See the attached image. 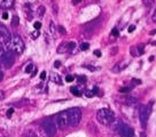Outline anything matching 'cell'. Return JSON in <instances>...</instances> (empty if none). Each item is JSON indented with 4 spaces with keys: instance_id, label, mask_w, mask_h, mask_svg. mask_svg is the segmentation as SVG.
Instances as JSON below:
<instances>
[{
    "instance_id": "cell-14",
    "label": "cell",
    "mask_w": 156,
    "mask_h": 137,
    "mask_svg": "<svg viewBox=\"0 0 156 137\" xmlns=\"http://www.w3.org/2000/svg\"><path fill=\"white\" fill-rule=\"evenodd\" d=\"M70 92H71V94L75 95V96H82V92H80L77 87H71V88H70Z\"/></svg>"
},
{
    "instance_id": "cell-18",
    "label": "cell",
    "mask_w": 156,
    "mask_h": 137,
    "mask_svg": "<svg viewBox=\"0 0 156 137\" xmlns=\"http://www.w3.org/2000/svg\"><path fill=\"white\" fill-rule=\"evenodd\" d=\"M12 24L14 25V26L20 25V18L17 17V16H14V17H13V20H12Z\"/></svg>"
},
{
    "instance_id": "cell-33",
    "label": "cell",
    "mask_w": 156,
    "mask_h": 137,
    "mask_svg": "<svg viewBox=\"0 0 156 137\" xmlns=\"http://www.w3.org/2000/svg\"><path fill=\"white\" fill-rule=\"evenodd\" d=\"M134 30H136V25H130V26H129V32H130V33H132Z\"/></svg>"
},
{
    "instance_id": "cell-36",
    "label": "cell",
    "mask_w": 156,
    "mask_h": 137,
    "mask_svg": "<svg viewBox=\"0 0 156 137\" xmlns=\"http://www.w3.org/2000/svg\"><path fill=\"white\" fill-rule=\"evenodd\" d=\"M151 20H153V22H154V23H156V9H155V12L153 13V16H151Z\"/></svg>"
},
{
    "instance_id": "cell-32",
    "label": "cell",
    "mask_w": 156,
    "mask_h": 137,
    "mask_svg": "<svg viewBox=\"0 0 156 137\" xmlns=\"http://www.w3.org/2000/svg\"><path fill=\"white\" fill-rule=\"evenodd\" d=\"M112 35H115V37H118V30H117L116 28H115V29H112Z\"/></svg>"
},
{
    "instance_id": "cell-22",
    "label": "cell",
    "mask_w": 156,
    "mask_h": 137,
    "mask_svg": "<svg viewBox=\"0 0 156 137\" xmlns=\"http://www.w3.org/2000/svg\"><path fill=\"white\" fill-rule=\"evenodd\" d=\"M39 37V30H36V31H34L32 33H31V38L32 39H37Z\"/></svg>"
},
{
    "instance_id": "cell-2",
    "label": "cell",
    "mask_w": 156,
    "mask_h": 137,
    "mask_svg": "<svg viewBox=\"0 0 156 137\" xmlns=\"http://www.w3.org/2000/svg\"><path fill=\"white\" fill-rule=\"evenodd\" d=\"M98 121L103 126H109L115 121L114 112L109 109H100L97 113Z\"/></svg>"
},
{
    "instance_id": "cell-35",
    "label": "cell",
    "mask_w": 156,
    "mask_h": 137,
    "mask_svg": "<svg viewBox=\"0 0 156 137\" xmlns=\"http://www.w3.org/2000/svg\"><path fill=\"white\" fill-rule=\"evenodd\" d=\"M94 55H95L97 57H101V52H100V50H94Z\"/></svg>"
},
{
    "instance_id": "cell-15",
    "label": "cell",
    "mask_w": 156,
    "mask_h": 137,
    "mask_svg": "<svg viewBox=\"0 0 156 137\" xmlns=\"http://www.w3.org/2000/svg\"><path fill=\"white\" fill-rule=\"evenodd\" d=\"M136 49H138V56H141V55L144 54V52H145V46L142 44L138 45V46H136Z\"/></svg>"
},
{
    "instance_id": "cell-17",
    "label": "cell",
    "mask_w": 156,
    "mask_h": 137,
    "mask_svg": "<svg viewBox=\"0 0 156 137\" xmlns=\"http://www.w3.org/2000/svg\"><path fill=\"white\" fill-rule=\"evenodd\" d=\"M86 80H87V78H86L85 75H79V77H77V81L79 83H85Z\"/></svg>"
},
{
    "instance_id": "cell-9",
    "label": "cell",
    "mask_w": 156,
    "mask_h": 137,
    "mask_svg": "<svg viewBox=\"0 0 156 137\" xmlns=\"http://www.w3.org/2000/svg\"><path fill=\"white\" fill-rule=\"evenodd\" d=\"M10 37L12 35H10V32L8 31V29L5 25H0V42L5 45L10 39Z\"/></svg>"
},
{
    "instance_id": "cell-8",
    "label": "cell",
    "mask_w": 156,
    "mask_h": 137,
    "mask_svg": "<svg viewBox=\"0 0 156 137\" xmlns=\"http://www.w3.org/2000/svg\"><path fill=\"white\" fill-rule=\"evenodd\" d=\"M117 130H118V134L122 137H133V135H134L133 128H131L130 126H127V125H123V123H121L118 126Z\"/></svg>"
},
{
    "instance_id": "cell-44",
    "label": "cell",
    "mask_w": 156,
    "mask_h": 137,
    "mask_svg": "<svg viewBox=\"0 0 156 137\" xmlns=\"http://www.w3.org/2000/svg\"><path fill=\"white\" fill-rule=\"evenodd\" d=\"M156 33V30H154V31H151V34L153 35V34H155Z\"/></svg>"
},
{
    "instance_id": "cell-42",
    "label": "cell",
    "mask_w": 156,
    "mask_h": 137,
    "mask_svg": "<svg viewBox=\"0 0 156 137\" xmlns=\"http://www.w3.org/2000/svg\"><path fill=\"white\" fill-rule=\"evenodd\" d=\"M0 137H8L6 134H2V132H0Z\"/></svg>"
},
{
    "instance_id": "cell-12",
    "label": "cell",
    "mask_w": 156,
    "mask_h": 137,
    "mask_svg": "<svg viewBox=\"0 0 156 137\" xmlns=\"http://www.w3.org/2000/svg\"><path fill=\"white\" fill-rule=\"evenodd\" d=\"M52 81L55 83H58V85H62V79H61V77H60L58 73L52 74Z\"/></svg>"
},
{
    "instance_id": "cell-27",
    "label": "cell",
    "mask_w": 156,
    "mask_h": 137,
    "mask_svg": "<svg viewBox=\"0 0 156 137\" xmlns=\"http://www.w3.org/2000/svg\"><path fill=\"white\" fill-rule=\"evenodd\" d=\"M4 55H5V50H4V48H2V47H0V62L2 61Z\"/></svg>"
},
{
    "instance_id": "cell-41",
    "label": "cell",
    "mask_w": 156,
    "mask_h": 137,
    "mask_svg": "<svg viewBox=\"0 0 156 137\" xmlns=\"http://www.w3.org/2000/svg\"><path fill=\"white\" fill-rule=\"evenodd\" d=\"M2 77H4V74H2V71H1V68H0V80H2Z\"/></svg>"
},
{
    "instance_id": "cell-4",
    "label": "cell",
    "mask_w": 156,
    "mask_h": 137,
    "mask_svg": "<svg viewBox=\"0 0 156 137\" xmlns=\"http://www.w3.org/2000/svg\"><path fill=\"white\" fill-rule=\"evenodd\" d=\"M69 115V121H70V126H77L80 122L82 119V111L78 108H73L67 110Z\"/></svg>"
},
{
    "instance_id": "cell-40",
    "label": "cell",
    "mask_w": 156,
    "mask_h": 137,
    "mask_svg": "<svg viewBox=\"0 0 156 137\" xmlns=\"http://www.w3.org/2000/svg\"><path fill=\"white\" fill-rule=\"evenodd\" d=\"M82 0H73V5H77V4H79Z\"/></svg>"
},
{
    "instance_id": "cell-13",
    "label": "cell",
    "mask_w": 156,
    "mask_h": 137,
    "mask_svg": "<svg viewBox=\"0 0 156 137\" xmlns=\"http://www.w3.org/2000/svg\"><path fill=\"white\" fill-rule=\"evenodd\" d=\"M66 52H69V47H68V44H61L58 46V53H66Z\"/></svg>"
},
{
    "instance_id": "cell-38",
    "label": "cell",
    "mask_w": 156,
    "mask_h": 137,
    "mask_svg": "<svg viewBox=\"0 0 156 137\" xmlns=\"http://www.w3.org/2000/svg\"><path fill=\"white\" fill-rule=\"evenodd\" d=\"M13 112H14V110H13V109H9L8 112H7V117H10V115L13 114Z\"/></svg>"
},
{
    "instance_id": "cell-11",
    "label": "cell",
    "mask_w": 156,
    "mask_h": 137,
    "mask_svg": "<svg viewBox=\"0 0 156 137\" xmlns=\"http://www.w3.org/2000/svg\"><path fill=\"white\" fill-rule=\"evenodd\" d=\"M15 4V0H0V8L2 9H9Z\"/></svg>"
},
{
    "instance_id": "cell-3",
    "label": "cell",
    "mask_w": 156,
    "mask_h": 137,
    "mask_svg": "<svg viewBox=\"0 0 156 137\" xmlns=\"http://www.w3.org/2000/svg\"><path fill=\"white\" fill-rule=\"evenodd\" d=\"M151 108H153V102H151L147 106L142 105L139 109V118H140V123H141L142 128L147 127V122H148V118L151 113Z\"/></svg>"
},
{
    "instance_id": "cell-16",
    "label": "cell",
    "mask_w": 156,
    "mask_h": 137,
    "mask_svg": "<svg viewBox=\"0 0 156 137\" xmlns=\"http://www.w3.org/2000/svg\"><path fill=\"white\" fill-rule=\"evenodd\" d=\"M45 10H46V9H45L44 6H40V7L38 8V12H37V13H38V16H40V17H41V16H44Z\"/></svg>"
},
{
    "instance_id": "cell-26",
    "label": "cell",
    "mask_w": 156,
    "mask_h": 137,
    "mask_svg": "<svg viewBox=\"0 0 156 137\" xmlns=\"http://www.w3.org/2000/svg\"><path fill=\"white\" fill-rule=\"evenodd\" d=\"M73 80H75V78H73V75H67V77H66V81H67V82H73Z\"/></svg>"
},
{
    "instance_id": "cell-5",
    "label": "cell",
    "mask_w": 156,
    "mask_h": 137,
    "mask_svg": "<svg viewBox=\"0 0 156 137\" xmlns=\"http://www.w3.org/2000/svg\"><path fill=\"white\" fill-rule=\"evenodd\" d=\"M41 126L44 128L45 132H46V135L48 137H54L55 136V134H56V125L54 123V121L52 119H45L43 123H41Z\"/></svg>"
},
{
    "instance_id": "cell-39",
    "label": "cell",
    "mask_w": 156,
    "mask_h": 137,
    "mask_svg": "<svg viewBox=\"0 0 156 137\" xmlns=\"http://www.w3.org/2000/svg\"><path fill=\"white\" fill-rule=\"evenodd\" d=\"M60 61H56V62H55V63H54V66H55V68H60Z\"/></svg>"
},
{
    "instance_id": "cell-24",
    "label": "cell",
    "mask_w": 156,
    "mask_h": 137,
    "mask_svg": "<svg viewBox=\"0 0 156 137\" xmlns=\"http://www.w3.org/2000/svg\"><path fill=\"white\" fill-rule=\"evenodd\" d=\"M85 95H86L87 97H93L95 94H94V92H93V89H92V90H86V92H85Z\"/></svg>"
},
{
    "instance_id": "cell-37",
    "label": "cell",
    "mask_w": 156,
    "mask_h": 137,
    "mask_svg": "<svg viewBox=\"0 0 156 137\" xmlns=\"http://www.w3.org/2000/svg\"><path fill=\"white\" fill-rule=\"evenodd\" d=\"M2 18H4V20H7V18H8V13H7V12H4V13H2Z\"/></svg>"
},
{
    "instance_id": "cell-45",
    "label": "cell",
    "mask_w": 156,
    "mask_h": 137,
    "mask_svg": "<svg viewBox=\"0 0 156 137\" xmlns=\"http://www.w3.org/2000/svg\"><path fill=\"white\" fill-rule=\"evenodd\" d=\"M141 137H146V134H145V135H144V134H141Z\"/></svg>"
},
{
    "instance_id": "cell-6",
    "label": "cell",
    "mask_w": 156,
    "mask_h": 137,
    "mask_svg": "<svg viewBox=\"0 0 156 137\" xmlns=\"http://www.w3.org/2000/svg\"><path fill=\"white\" fill-rule=\"evenodd\" d=\"M70 126V121H69V115L68 111H63V112H60L56 115V127L58 128H63Z\"/></svg>"
},
{
    "instance_id": "cell-19",
    "label": "cell",
    "mask_w": 156,
    "mask_h": 137,
    "mask_svg": "<svg viewBox=\"0 0 156 137\" xmlns=\"http://www.w3.org/2000/svg\"><path fill=\"white\" fill-rule=\"evenodd\" d=\"M90 48V45L87 42H82L80 44V50H87Z\"/></svg>"
},
{
    "instance_id": "cell-30",
    "label": "cell",
    "mask_w": 156,
    "mask_h": 137,
    "mask_svg": "<svg viewBox=\"0 0 156 137\" xmlns=\"http://www.w3.org/2000/svg\"><path fill=\"white\" fill-rule=\"evenodd\" d=\"M58 32H60L61 34H66V30H64L63 26H58Z\"/></svg>"
},
{
    "instance_id": "cell-25",
    "label": "cell",
    "mask_w": 156,
    "mask_h": 137,
    "mask_svg": "<svg viewBox=\"0 0 156 137\" xmlns=\"http://www.w3.org/2000/svg\"><path fill=\"white\" fill-rule=\"evenodd\" d=\"M68 47H69V52H71V50L75 49L76 44H75V42H68Z\"/></svg>"
},
{
    "instance_id": "cell-43",
    "label": "cell",
    "mask_w": 156,
    "mask_h": 137,
    "mask_svg": "<svg viewBox=\"0 0 156 137\" xmlns=\"http://www.w3.org/2000/svg\"><path fill=\"white\" fill-rule=\"evenodd\" d=\"M4 97H5V96H4V94L0 92V98H4Z\"/></svg>"
},
{
    "instance_id": "cell-10",
    "label": "cell",
    "mask_w": 156,
    "mask_h": 137,
    "mask_svg": "<svg viewBox=\"0 0 156 137\" xmlns=\"http://www.w3.org/2000/svg\"><path fill=\"white\" fill-rule=\"evenodd\" d=\"M127 65H129V62H126V61H122V62L117 63L116 65L112 68V71H114L115 73H118V72L123 71L125 68H127Z\"/></svg>"
},
{
    "instance_id": "cell-29",
    "label": "cell",
    "mask_w": 156,
    "mask_h": 137,
    "mask_svg": "<svg viewBox=\"0 0 156 137\" xmlns=\"http://www.w3.org/2000/svg\"><path fill=\"white\" fill-rule=\"evenodd\" d=\"M28 137H38V136H37V134H36L34 132L30 130V132H28Z\"/></svg>"
},
{
    "instance_id": "cell-21",
    "label": "cell",
    "mask_w": 156,
    "mask_h": 137,
    "mask_svg": "<svg viewBox=\"0 0 156 137\" xmlns=\"http://www.w3.org/2000/svg\"><path fill=\"white\" fill-rule=\"evenodd\" d=\"M32 68H34V64H29V65L25 68V73H31Z\"/></svg>"
},
{
    "instance_id": "cell-20",
    "label": "cell",
    "mask_w": 156,
    "mask_h": 137,
    "mask_svg": "<svg viewBox=\"0 0 156 137\" xmlns=\"http://www.w3.org/2000/svg\"><path fill=\"white\" fill-rule=\"evenodd\" d=\"M49 31H51V33L54 35V33H55V25H54L53 22L49 23Z\"/></svg>"
},
{
    "instance_id": "cell-1",
    "label": "cell",
    "mask_w": 156,
    "mask_h": 137,
    "mask_svg": "<svg viewBox=\"0 0 156 137\" xmlns=\"http://www.w3.org/2000/svg\"><path fill=\"white\" fill-rule=\"evenodd\" d=\"M5 46L7 50H12L16 55L22 54L23 50H24V42H23V40H22V38L20 37L19 34L12 35L10 39L5 44Z\"/></svg>"
},
{
    "instance_id": "cell-28",
    "label": "cell",
    "mask_w": 156,
    "mask_h": 137,
    "mask_svg": "<svg viewBox=\"0 0 156 137\" xmlns=\"http://www.w3.org/2000/svg\"><path fill=\"white\" fill-rule=\"evenodd\" d=\"M34 29L36 30H39L40 28H41V23H40V22H34Z\"/></svg>"
},
{
    "instance_id": "cell-31",
    "label": "cell",
    "mask_w": 156,
    "mask_h": 137,
    "mask_svg": "<svg viewBox=\"0 0 156 137\" xmlns=\"http://www.w3.org/2000/svg\"><path fill=\"white\" fill-rule=\"evenodd\" d=\"M129 90H130V88H129V87H123V88L119 89V92H121V93H127Z\"/></svg>"
},
{
    "instance_id": "cell-34",
    "label": "cell",
    "mask_w": 156,
    "mask_h": 137,
    "mask_svg": "<svg viewBox=\"0 0 156 137\" xmlns=\"http://www.w3.org/2000/svg\"><path fill=\"white\" fill-rule=\"evenodd\" d=\"M40 79H41V80H45V79H46V72H45V71H43V72L40 73Z\"/></svg>"
},
{
    "instance_id": "cell-23",
    "label": "cell",
    "mask_w": 156,
    "mask_h": 137,
    "mask_svg": "<svg viewBox=\"0 0 156 137\" xmlns=\"http://www.w3.org/2000/svg\"><path fill=\"white\" fill-rule=\"evenodd\" d=\"M126 103H127V104H132V105H133V104H136V98L130 97V98H127V99H126Z\"/></svg>"
},
{
    "instance_id": "cell-7",
    "label": "cell",
    "mask_w": 156,
    "mask_h": 137,
    "mask_svg": "<svg viewBox=\"0 0 156 137\" xmlns=\"http://www.w3.org/2000/svg\"><path fill=\"white\" fill-rule=\"evenodd\" d=\"M14 52H12V50H7L5 52V55H4V57H2V64L5 65V68H9L13 66V64L15 62V56H14Z\"/></svg>"
}]
</instances>
